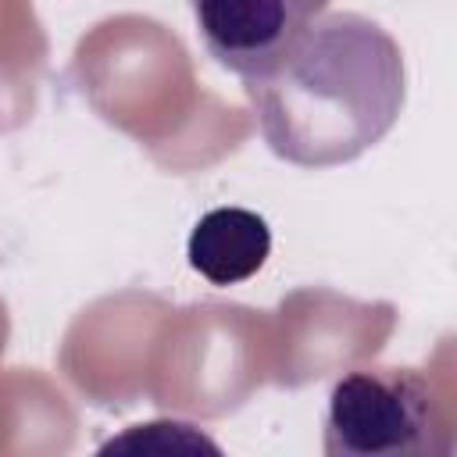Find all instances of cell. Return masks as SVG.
<instances>
[{"mask_svg": "<svg viewBox=\"0 0 457 457\" xmlns=\"http://www.w3.org/2000/svg\"><path fill=\"white\" fill-rule=\"evenodd\" d=\"M275 157L296 168L357 161L396 125L407 96L400 43L357 11L318 14L264 71L243 79Z\"/></svg>", "mask_w": 457, "mask_h": 457, "instance_id": "1", "label": "cell"}, {"mask_svg": "<svg viewBox=\"0 0 457 457\" xmlns=\"http://www.w3.org/2000/svg\"><path fill=\"white\" fill-rule=\"evenodd\" d=\"M446 450V418L421 371L361 368L332 386L325 411V453L403 457Z\"/></svg>", "mask_w": 457, "mask_h": 457, "instance_id": "2", "label": "cell"}, {"mask_svg": "<svg viewBox=\"0 0 457 457\" xmlns=\"http://www.w3.org/2000/svg\"><path fill=\"white\" fill-rule=\"evenodd\" d=\"M204 50L232 75L264 71L328 0H189Z\"/></svg>", "mask_w": 457, "mask_h": 457, "instance_id": "3", "label": "cell"}, {"mask_svg": "<svg viewBox=\"0 0 457 457\" xmlns=\"http://www.w3.org/2000/svg\"><path fill=\"white\" fill-rule=\"evenodd\" d=\"M271 253V228L257 211L214 207L207 211L186 243V257L211 286H239L253 278Z\"/></svg>", "mask_w": 457, "mask_h": 457, "instance_id": "4", "label": "cell"}]
</instances>
